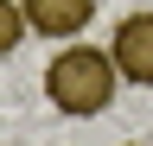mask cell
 Segmentation results:
<instances>
[{
    "label": "cell",
    "mask_w": 153,
    "mask_h": 146,
    "mask_svg": "<svg viewBox=\"0 0 153 146\" xmlns=\"http://www.w3.org/2000/svg\"><path fill=\"white\" fill-rule=\"evenodd\" d=\"M115 89H121V70H115V57L102 45H64L45 64V95H51L57 114H70V121L108 114Z\"/></svg>",
    "instance_id": "6da1fadb"
},
{
    "label": "cell",
    "mask_w": 153,
    "mask_h": 146,
    "mask_svg": "<svg viewBox=\"0 0 153 146\" xmlns=\"http://www.w3.org/2000/svg\"><path fill=\"white\" fill-rule=\"evenodd\" d=\"M108 57L121 70V83L134 89H153V13H128L108 38Z\"/></svg>",
    "instance_id": "7a4b0ae2"
},
{
    "label": "cell",
    "mask_w": 153,
    "mask_h": 146,
    "mask_svg": "<svg viewBox=\"0 0 153 146\" xmlns=\"http://www.w3.org/2000/svg\"><path fill=\"white\" fill-rule=\"evenodd\" d=\"M19 13H26V26L45 32V38H76V32L96 19V0H19Z\"/></svg>",
    "instance_id": "3957f363"
},
{
    "label": "cell",
    "mask_w": 153,
    "mask_h": 146,
    "mask_svg": "<svg viewBox=\"0 0 153 146\" xmlns=\"http://www.w3.org/2000/svg\"><path fill=\"white\" fill-rule=\"evenodd\" d=\"M26 32H32V26H26V13H19V0H0V57H7Z\"/></svg>",
    "instance_id": "277c9868"
},
{
    "label": "cell",
    "mask_w": 153,
    "mask_h": 146,
    "mask_svg": "<svg viewBox=\"0 0 153 146\" xmlns=\"http://www.w3.org/2000/svg\"><path fill=\"white\" fill-rule=\"evenodd\" d=\"M128 146H140V140H128Z\"/></svg>",
    "instance_id": "5b68a950"
}]
</instances>
